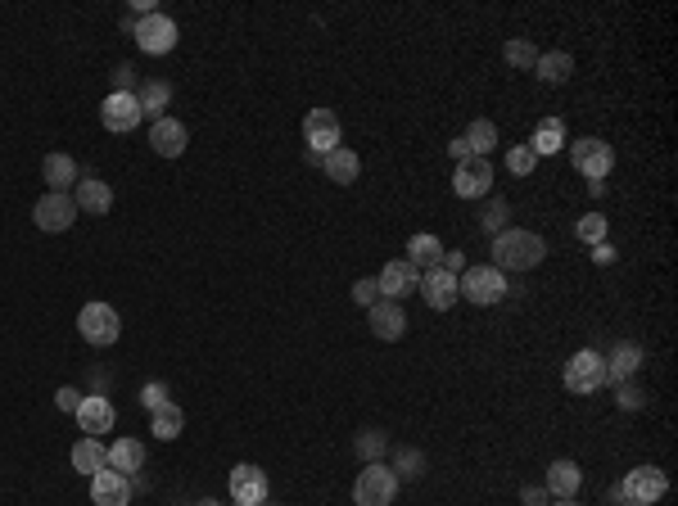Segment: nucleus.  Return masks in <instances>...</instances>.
I'll list each match as a JSON object with an SVG mask.
<instances>
[{
  "label": "nucleus",
  "instance_id": "1",
  "mask_svg": "<svg viewBox=\"0 0 678 506\" xmlns=\"http://www.w3.org/2000/svg\"><path fill=\"white\" fill-rule=\"evenodd\" d=\"M547 258V240L538 231H520V226H507L502 235H493V267L502 276L507 272H534Z\"/></svg>",
  "mask_w": 678,
  "mask_h": 506
},
{
  "label": "nucleus",
  "instance_id": "2",
  "mask_svg": "<svg viewBox=\"0 0 678 506\" xmlns=\"http://www.w3.org/2000/svg\"><path fill=\"white\" fill-rule=\"evenodd\" d=\"M565 150H570V163H575V172H584V177H588V186H597V181L611 177L615 150L602 141V136H579V141H565Z\"/></svg>",
  "mask_w": 678,
  "mask_h": 506
},
{
  "label": "nucleus",
  "instance_id": "3",
  "mask_svg": "<svg viewBox=\"0 0 678 506\" xmlns=\"http://www.w3.org/2000/svg\"><path fill=\"white\" fill-rule=\"evenodd\" d=\"M398 497V475L385 461H367L358 470V484H353V502L358 506H394Z\"/></svg>",
  "mask_w": 678,
  "mask_h": 506
},
{
  "label": "nucleus",
  "instance_id": "4",
  "mask_svg": "<svg viewBox=\"0 0 678 506\" xmlns=\"http://www.w3.org/2000/svg\"><path fill=\"white\" fill-rule=\"evenodd\" d=\"M457 294L471 299L475 308H493V303L507 299V276H502L498 267H466V272L457 276Z\"/></svg>",
  "mask_w": 678,
  "mask_h": 506
},
{
  "label": "nucleus",
  "instance_id": "5",
  "mask_svg": "<svg viewBox=\"0 0 678 506\" xmlns=\"http://www.w3.org/2000/svg\"><path fill=\"white\" fill-rule=\"evenodd\" d=\"M77 330H82V339L91 348H109L123 335V317H118L109 303H86V308L77 312Z\"/></svg>",
  "mask_w": 678,
  "mask_h": 506
},
{
  "label": "nucleus",
  "instance_id": "6",
  "mask_svg": "<svg viewBox=\"0 0 678 506\" xmlns=\"http://www.w3.org/2000/svg\"><path fill=\"white\" fill-rule=\"evenodd\" d=\"M606 385V362L602 353H593V348H579L570 362H565V389L570 394H597V389Z\"/></svg>",
  "mask_w": 678,
  "mask_h": 506
},
{
  "label": "nucleus",
  "instance_id": "7",
  "mask_svg": "<svg viewBox=\"0 0 678 506\" xmlns=\"http://www.w3.org/2000/svg\"><path fill=\"white\" fill-rule=\"evenodd\" d=\"M620 493H624V502H633V506H656L660 497L669 493V475L660 466H638L624 475Z\"/></svg>",
  "mask_w": 678,
  "mask_h": 506
},
{
  "label": "nucleus",
  "instance_id": "8",
  "mask_svg": "<svg viewBox=\"0 0 678 506\" xmlns=\"http://www.w3.org/2000/svg\"><path fill=\"white\" fill-rule=\"evenodd\" d=\"M231 506H263L267 493H272V484H267V470L254 466V461H240L236 470H231Z\"/></svg>",
  "mask_w": 678,
  "mask_h": 506
},
{
  "label": "nucleus",
  "instance_id": "9",
  "mask_svg": "<svg viewBox=\"0 0 678 506\" xmlns=\"http://www.w3.org/2000/svg\"><path fill=\"white\" fill-rule=\"evenodd\" d=\"M132 37L145 55H172V46H177V23L154 10V14H145V19H136Z\"/></svg>",
  "mask_w": 678,
  "mask_h": 506
},
{
  "label": "nucleus",
  "instance_id": "10",
  "mask_svg": "<svg viewBox=\"0 0 678 506\" xmlns=\"http://www.w3.org/2000/svg\"><path fill=\"white\" fill-rule=\"evenodd\" d=\"M32 222H37V231H46V235L68 231V226L77 222V204H73V195H59V190H46V195L37 199V208H32Z\"/></svg>",
  "mask_w": 678,
  "mask_h": 506
},
{
  "label": "nucleus",
  "instance_id": "11",
  "mask_svg": "<svg viewBox=\"0 0 678 506\" xmlns=\"http://www.w3.org/2000/svg\"><path fill=\"white\" fill-rule=\"evenodd\" d=\"M100 122L109 127V132H118V136H127V132H136L141 127V100L136 95H127V91H109L104 95V104H100Z\"/></svg>",
  "mask_w": 678,
  "mask_h": 506
},
{
  "label": "nucleus",
  "instance_id": "12",
  "mask_svg": "<svg viewBox=\"0 0 678 506\" xmlns=\"http://www.w3.org/2000/svg\"><path fill=\"white\" fill-rule=\"evenodd\" d=\"M493 190V163L489 159H462L452 172V195L457 199H484Z\"/></svg>",
  "mask_w": 678,
  "mask_h": 506
},
{
  "label": "nucleus",
  "instance_id": "13",
  "mask_svg": "<svg viewBox=\"0 0 678 506\" xmlns=\"http://www.w3.org/2000/svg\"><path fill=\"white\" fill-rule=\"evenodd\" d=\"M303 141H308L312 159L339 150V118H335V109H312L308 118H303Z\"/></svg>",
  "mask_w": 678,
  "mask_h": 506
},
{
  "label": "nucleus",
  "instance_id": "14",
  "mask_svg": "<svg viewBox=\"0 0 678 506\" xmlns=\"http://www.w3.org/2000/svg\"><path fill=\"white\" fill-rule=\"evenodd\" d=\"M376 285H380V299L403 303V299H412V294H416V285H421V272H416L407 258H394V263H385V272L376 276Z\"/></svg>",
  "mask_w": 678,
  "mask_h": 506
},
{
  "label": "nucleus",
  "instance_id": "15",
  "mask_svg": "<svg viewBox=\"0 0 678 506\" xmlns=\"http://www.w3.org/2000/svg\"><path fill=\"white\" fill-rule=\"evenodd\" d=\"M113 421H118V407H113L104 394H86L82 407H77V425H82L86 439H100V434H109Z\"/></svg>",
  "mask_w": 678,
  "mask_h": 506
},
{
  "label": "nucleus",
  "instance_id": "16",
  "mask_svg": "<svg viewBox=\"0 0 678 506\" xmlns=\"http://www.w3.org/2000/svg\"><path fill=\"white\" fill-rule=\"evenodd\" d=\"M416 294H421V299L430 303L434 312H448L452 303L462 299V294H457V276L443 272V267H430V272H421V285H416Z\"/></svg>",
  "mask_w": 678,
  "mask_h": 506
},
{
  "label": "nucleus",
  "instance_id": "17",
  "mask_svg": "<svg viewBox=\"0 0 678 506\" xmlns=\"http://www.w3.org/2000/svg\"><path fill=\"white\" fill-rule=\"evenodd\" d=\"M367 321H371V335L389 339V344L407 335V312H403V303H394V299H376V303H371Z\"/></svg>",
  "mask_w": 678,
  "mask_h": 506
},
{
  "label": "nucleus",
  "instance_id": "18",
  "mask_svg": "<svg viewBox=\"0 0 678 506\" xmlns=\"http://www.w3.org/2000/svg\"><path fill=\"white\" fill-rule=\"evenodd\" d=\"M186 145H190V132L181 127L177 118L150 122V150L159 154V159H181V154H186Z\"/></svg>",
  "mask_w": 678,
  "mask_h": 506
},
{
  "label": "nucleus",
  "instance_id": "19",
  "mask_svg": "<svg viewBox=\"0 0 678 506\" xmlns=\"http://www.w3.org/2000/svg\"><path fill=\"white\" fill-rule=\"evenodd\" d=\"M91 502L95 506H127L132 502V479L104 466L100 475H91Z\"/></svg>",
  "mask_w": 678,
  "mask_h": 506
},
{
  "label": "nucleus",
  "instance_id": "20",
  "mask_svg": "<svg viewBox=\"0 0 678 506\" xmlns=\"http://www.w3.org/2000/svg\"><path fill=\"white\" fill-rule=\"evenodd\" d=\"M321 172H326V181H335V186H353L358 181V172H362V159L349 150V145H339V150H330V154H321Z\"/></svg>",
  "mask_w": 678,
  "mask_h": 506
},
{
  "label": "nucleus",
  "instance_id": "21",
  "mask_svg": "<svg viewBox=\"0 0 678 506\" xmlns=\"http://www.w3.org/2000/svg\"><path fill=\"white\" fill-rule=\"evenodd\" d=\"M579 484H584V470H579V461L561 457L547 466V497H579Z\"/></svg>",
  "mask_w": 678,
  "mask_h": 506
},
{
  "label": "nucleus",
  "instance_id": "22",
  "mask_svg": "<svg viewBox=\"0 0 678 506\" xmlns=\"http://www.w3.org/2000/svg\"><path fill=\"white\" fill-rule=\"evenodd\" d=\"M73 204H77V213H109V208H113L109 181L82 177V181H77V190H73Z\"/></svg>",
  "mask_w": 678,
  "mask_h": 506
},
{
  "label": "nucleus",
  "instance_id": "23",
  "mask_svg": "<svg viewBox=\"0 0 678 506\" xmlns=\"http://www.w3.org/2000/svg\"><path fill=\"white\" fill-rule=\"evenodd\" d=\"M602 362H606V380L624 385V380H633V375L642 371V348L638 344H615L611 357H602Z\"/></svg>",
  "mask_w": 678,
  "mask_h": 506
},
{
  "label": "nucleus",
  "instance_id": "24",
  "mask_svg": "<svg viewBox=\"0 0 678 506\" xmlns=\"http://www.w3.org/2000/svg\"><path fill=\"white\" fill-rule=\"evenodd\" d=\"M136 100H141V118H150V122H159V118H168V104H172V82H163V77H150L145 86H136Z\"/></svg>",
  "mask_w": 678,
  "mask_h": 506
},
{
  "label": "nucleus",
  "instance_id": "25",
  "mask_svg": "<svg viewBox=\"0 0 678 506\" xmlns=\"http://www.w3.org/2000/svg\"><path fill=\"white\" fill-rule=\"evenodd\" d=\"M41 177H46L50 190L68 195V190H73V181L82 177V168L73 163V154H46V163H41Z\"/></svg>",
  "mask_w": 678,
  "mask_h": 506
},
{
  "label": "nucleus",
  "instance_id": "26",
  "mask_svg": "<svg viewBox=\"0 0 678 506\" xmlns=\"http://www.w3.org/2000/svg\"><path fill=\"white\" fill-rule=\"evenodd\" d=\"M109 470H118V475H141L145 470V443L141 439H118L109 448Z\"/></svg>",
  "mask_w": 678,
  "mask_h": 506
},
{
  "label": "nucleus",
  "instance_id": "27",
  "mask_svg": "<svg viewBox=\"0 0 678 506\" xmlns=\"http://www.w3.org/2000/svg\"><path fill=\"white\" fill-rule=\"evenodd\" d=\"M407 263L416 267V272H430V267H439L443 263V244H439V235H412L407 240Z\"/></svg>",
  "mask_w": 678,
  "mask_h": 506
},
{
  "label": "nucleus",
  "instance_id": "28",
  "mask_svg": "<svg viewBox=\"0 0 678 506\" xmlns=\"http://www.w3.org/2000/svg\"><path fill=\"white\" fill-rule=\"evenodd\" d=\"M109 466V448L100 439H77L73 443V470L77 475H100Z\"/></svg>",
  "mask_w": 678,
  "mask_h": 506
},
{
  "label": "nucleus",
  "instance_id": "29",
  "mask_svg": "<svg viewBox=\"0 0 678 506\" xmlns=\"http://www.w3.org/2000/svg\"><path fill=\"white\" fill-rule=\"evenodd\" d=\"M462 141H466V150H471V159H489V154L498 150V127H493L489 118H475L462 132Z\"/></svg>",
  "mask_w": 678,
  "mask_h": 506
},
{
  "label": "nucleus",
  "instance_id": "30",
  "mask_svg": "<svg viewBox=\"0 0 678 506\" xmlns=\"http://www.w3.org/2000/svg\"><path fill=\"white\" fill-rule=\"evenodd\" d=\"M534 73L543 77L547 86H561V82H570V73H575V55H565V50H547V55H538Z\"/></svg>",
  "mask_w": 678,
  "mask_h": 506
},
{
  "label": "nucleus",
  "instance_id": "31",
  "mask_svg": "<svg viewBox=\"0 0 678 506\" xmlns=\"http://www.w3.org/2000/svg\"><path fill=\"white\" fill-rule=\"evenodd\" d=\"M181 430H186V412H181L177 403H163L159 412H150V434L154 439L172 443V439H181Z\"/></svg>",
  "mask_w": 678,
  "mask_h": 506
},
{
  "label": "nucleus",
  "instance_id": "32",
  "mask_svg": "<svg viewBox=\"0 0 678 506\" xmlns=\"http://www.w3.org/2000/svg\"><path fill=\"white\" fill-rule=\"evenodd\" d=\"M529 150L543 154V159H547V154H556V150H565V122H561V118H543V122L534 127V141H529Z\"/></svg>",
  "mask_w": 678,
  "mask_h": 506
},
{
  "label": "nucleus",
  "instance_id": "33",
  "mask_svg": "<svg viewBox=\"0 0 678 506\" xmlns=\"http://www.w3.org/2000/svg\"><path fill=\"white\" fill-rule=\"evenodd\" d=\"M502 55H507L511 68H529V73H534V64H538V46H534V41H507V50H502Z\"/></svg>",
  "mask_w": 678,
  "mask_h": 506
},
{
  "label": "nucleus",
  "instance_id": "34",
  "mask_svg": "<svg viewBox=\"0 0 678 506\" xmlns=\"http://www.w3.org/2000/svg\"><path fill=\"white\" fill-rule=\"evenodd\" d=\"M606 231H611V222H606L602 213L579 217V226H575V235H579L584 244H602V240H606Z\"/></svg>",
  "mask_w": 678,
  "mask_h": 506
},
{
  "label": "nucleus",
  "instance_id": "35",
  "mask_svg": "<svg viewBox=\"0 0 678 506\" xmlns=\"http://www.w3.org/2000/svg\"><path fill=\"white\" fill-rule=\"evenodd\" d=\"M398 479H421L425 475V452L421 448H398Z\"/></svg>",
  "mask_w": 678,
  "mask_h": 506
},
{
  "label": "nucleus",
  "instance_id": "36",
  "mask_svg": "<svg viewBox=\"0 0 678 506\" xmlns=\"http://www.w3.org/2000/svg\"><path fill=\"white\" fill-rule=\"evenodd\" d=\"M615 403H620V412H642L647 407V389L624 380V385H615Z\"/></svg>",
  "mask_w": 678,
  "mask_h": 506
},
{
  "label": "nucleus",
  "instance_id": "37",
  "mask_svg": "<svg viewBox=\"0 0 678 506\" xmlns=\"http://www.w3.org/2000/svg\"><path fill=\"white\" fill-rule=\"evenodd\" d=\"M507 217H511L507 199L493 195V199H489V208H484V231H489V235H502V231H507Z\"/></svg>",
  "mask_w": 678,
  "mask_h": 506
},
{
  "label": "nucleus",
  "instance_id": "38",
  "mask_svg": "<svg viewBox=\"0 0 678 506\" xmlns=\"http://www.w3.org/2000/svg\"><path fill=\"white\" fill-rule=\"evenodd\" d=\"M385 448H389V439H385L380 430H362V434H358V457L380 461V457H385Z\"/></svg>",
  "mask_w": 678,
  "mask_h": 506
},
{
  "label": "nucleus",
  "instance_id": "39",
  "mask_svg": "<svg viewBox=\"0 0 678 506\" xmlns=\"http://www.w3.org/2000/svg\"><path fill=\"white\" fill-rule=\"evenodd\" d=\"M534 163H538V154L529 150V145H511V150H507V168L516 172V177H529V172H534Z\"/></svg>",
  "mask_w": 678,
  "mask_h": 506
},
{
  "label": "nucleus",
  "instance_id": "40",
  "mask_svg": "<svg viewBox=\"0 0 678 506\" xmlns=\"http://www.w3.org/2000/svg\"><path fill=\"white\" fill-rule=\"evenodd\" d=\"M376 299H380V285L371 281V276H358V281H353V303H358V308H371Z\"/></svg>",
  "mask_w": 678,
  "mask_h": 506
},
{
  "label": "nucleus",
  "instance_id": "41",
  "mask_svg": "<svg viewBox=\"0 0 678 506\" xmlns=\"http://www.w3.org/2000/svg\"><path fill=\"white\" fill-rule=\"evenodd\" d=\"M163 403H168V385H159V380H150V385L141 389V407H150V412H159Z\"/></svg>",
  "mask_w": 678,
  "mask_h": 506
},
{
  "label": "nucleus",
  "instance_id": "42",
  "mask_svg": "<svg viewBox=\"0 0 678 506\" xmlns=\"http://www.w3.org/2000/svg\"><path fill=\"white\" fill-rule=\"evenodd\" d=\"M82 398H86V394H77L73 385H64V389H59V394H55V407H59V412H73V416H77V407H82Z\"/></svg>",
  "mask_w": 678,
  "mask_h": 506
},
{
  "label": "nucleus",
  "instance_id": "43",
  "mask_svg": "<svg viewBox=\"0 0 678 506\" xmlns=\"http://www.w3.org/2000/svg\"><path fill=\"white\" fill-rule=\"evenodd\" d=\"M443 272H452V276H462L466 272V253H457V249H443Z\"/></svg>",
  "mask_w": 678,
  "mask_h": 506
},
{
  "label": "nucleus",
  "instance_id": "44",
  "mask_svg": "<svg viewBox=\"0 0 678 506\" xmlns=\"http://www.w3.org/2000/svg\"><path fill=\"white\" fill-rule=\"evenodd\" d=\"M113 91L136 95V73H132V64H118V86H113Z\"/></svg>",
  "mask_w": 678,
  "mask_h": 506
},
{
  "label": "nucleus",
  "instance_id": "45",
  "mask_svg": "<svg viewBox=\"0 0 678 506\" xmlns=\"http://www.w3.org/2000/svg\"><path fill=\"white\" fill-rule=\"evenodd\" d=\"M520 502H525V506H547V488H538V484L520 488Z\"/></svg>",
  "mask_w": 678,
  "mask_h": 506
},
{
  "label": "nucleus",
  "instance_id": "46",
  "mask_svg": "<svg viewBox=\"0 0 678 506\" xmlns=\"http://www.w3.org/2000/svg\"><path fill=\"white\" fill-rule=\"evenodd\" d=\"M593 263H597V267H611V263H615V244H606V240L593 244Z\"/></svg>",
  "mask_w": 678,
  "mask_h": 506
},
{
  "label": "nucleus",
  "instance_id": "47",
  "mask_svg": "<svg viewBox=\"0 0 678 506\" xmlns=\"http://www.w3.org/2000/svg\"><path fill=\"white\" fill-rule=\"evenodd\" d=\"M452 159H457V163H462V159H471V150H466V141H462V136L452 141Z\"/></svg>",
  "mask_w": 678,
  "mask_h": 506
},
{
  "label": "nucleus",
  "instance_id": "48",
  "mask_svg": "<svg viewBox=\"0 0 678 506\" xmlns=\"http://www.w3.org/2000/svg\"><path fill=\"white\" fill-rule=\"evenodd\" d=\"M552 506H579V502H575V497H556Z\"/></svg>",
  "mask_w": 678,
  "mask_h": 506
},
{
  "label": "nucleus",
  "instance_id": "49",
  "mask_svg": "<svg viewBox=\"0 0 678 506\" xmlns=\"http://www.w3.org/2000/svg\"><path fill=\"white\" fill-rule=\"evenodd\" d=\"M195 506H222V502H217V497H204V502H195Z\"/></svg>",
  "mask_w": 678,
  "mask_h": 506
},
{
  "label": "nucleus",
  "instance_id": "50",
  "mask_svg": "<svg viewBox=\"0 0 678 506\" xmlns=\"http://www.w3.org/2000/svg\"><path fill=\"white\" fill-rule=\"evenodd\" d=\"M624 506H633V502H624Z\"/></svg>",
  "mask_w": 678,
  "mask_h": 506
},
{
  "label": "nucleus",
  "instance_id": "51",
  "mask_svg": "<svg viewBox=\"0 0 678 506\" xmlns=\"http://www.w3.org/2000/svg\"><path fill=\"white\" fill-rule=\"evenodd\" d=\"M263 506H267V502H263Z\"/></svg>",
  "mask_w": 678,
  "mask_h": 506
}]
</instances>
